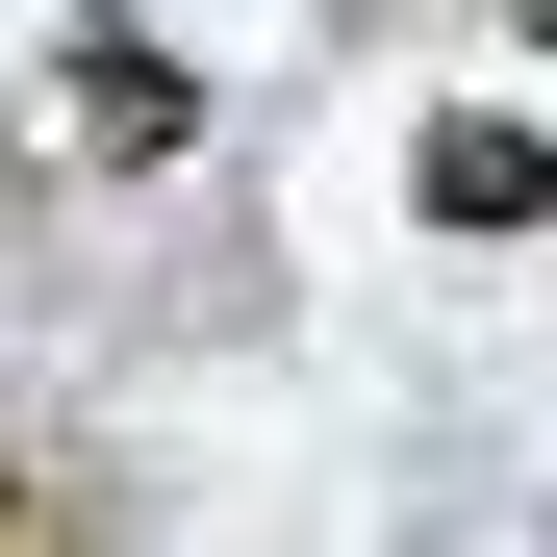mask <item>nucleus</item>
<instances>
[{"mask_svg":"<svg viewBox=\"0 0 557 557\" xmlns=\"http://www.w3.org/2000/svg\"><path fill=\"white\" fill-rule=\"evenodd\" d=\"M406 203H431V228H557V152H532L507 102H431V152H406Z\"/></svg>","mask_w":557,"mask_h":557,"instance_id":"1","label":"nucleus"},{"mask_svg":"<svg viewBox=\"0 0 557 557\" xmlns=\"http://www.w3.org/2000/svg\"><path fill=\"white\" fill-rule=\"evenodd\" d=\"M76 127H102V152H177V127H203V76H177V51H102V26H76Z\"/></svg>","mask_w":557,"mask_h":557,"instance_id":"2","label":"nucleus"},{"mask_svg":"<svg viewBox=\"0 0 557 557\" xmlns=\"http://www.w3.org/2000/svg\"><path fill=\"white\" fill-rule=\"evenodd\" d=\"M0 532H102V456L76 431H0Z\"/></svg>","mask_w":557,"mask_h":557,"instance_id":"3","label":"nucleus"}]
</instances>
